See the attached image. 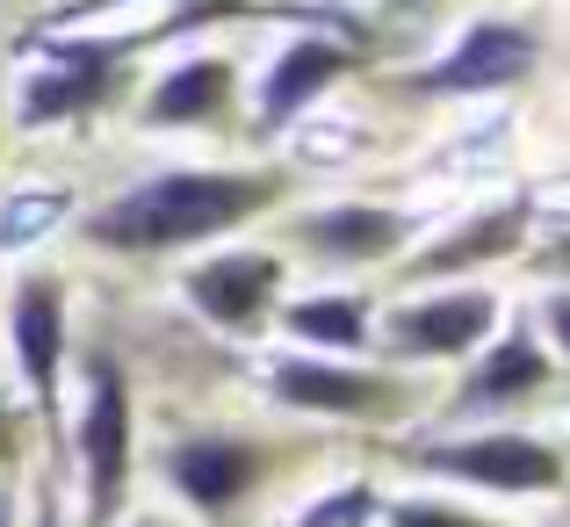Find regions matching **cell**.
I'll list each match as a JSON object with an SVG mask.
<instances>
[{
	"label": "cell",
	"mask_w": 570,
	"mask_h": 527,
	"mask_svg": "<svg viewBox=\"0 0 570 527\" xmlns=\"http://www.w3.org/2000/svg\"><path fill=\"white\" fill-rule=\"evenodd\" d=\"M282 195H289L282 167H174L87 209L80 238L101 253H124V261H159V253H188L203 238L238 232Z\"/></svg>",
	"instance_id": "obj_1"
},
{
	"label": "cell",
	"mask_w": 570,
	"mask_h": 527,
	"mask_svg": "<svg viewBox=\"0 0 570 527\" xmlns=\"http://www.w3.org/2000/svg\"><path fill=\"white\" fill-rule=\"evenodd\" d=\"M209 14H253L246 0H195L188 14L159 29H138V37H95V29H29L22 51V95H14V124L22 130H58V124H80V116L109 109V95L124 87V58L153 37H174V29H195Z\"/></svg>",
	"instance_id": "obj_2"
},
{
	"label": "cell",
	"mask_w": 570,
	"mask_h": 527,
	"mask_svg": "<svg viewBox=\"0 0 570 527\" xmlns=\"http://www.w3.org/2000/svg\"><path fill=\"white\" fill-rule=\"evenodd\" d=\"M72 462H80V527H116L138 470V404H130L124 354H87V398L72 419Z\"/></svg>",
	"instance_id": "obj_3"
},
{
	"label": "cell",
	"mask_w": 570,
	"mask_h": 527,
	"mask_svg": "<svg viewBox=\"0 0 570 527\" xmlns=\"http://www.w3.org/2000/svg\"><path fill=\"white\" fill-rule=\"evenodd\" d=\"M404 462L441 477V485L491 491V499H557L563 491V448L542 441V433H513V427L419 441V448H404Z\"/></svg>",
	"instance_id": "obj_4"
},
{
	"label": "cell",
	"mask_w": 570,
	"mask_h": 527,
	"mask_svg": "<svg viewBox=\"0 0 570 527\" xmlns=\"http://www.w3.org/2000/svg\"><path fill=\"white\" fill-rule=\"evenodd\" d=\"M534 66H542V29H534L528 14H476L441 58L404 72V95H433V101L505 95V87L534 80Z\"/></svg>",
	"instance_id": "obj_5"
},
{
	"label": "cell",
	"mask_w": 570,
	"mask_h": 527,
	"mask_svg": "<svg viewBox=\"0 0 570 527\" xmlns=\"http://www.w3.org/2000/svg\"><path fill=\"white\" fill-rule=\"evenodd\" d=\"M261 390L282 412L304 419H347V427H390L404 419V383L383 369H354L333 354H275L261 369Z\"/></svg>",
	"instance_id": "obj_6"
},
{
	"label": "cell",
	"mask_w": 570,
	"mask_h": 527,
	"mask_svg": "<svg viewBox=\"0 0 570 527\" xmlns=\"http://www.w3.org/2000/svg\"><path fill=\"white\" fill-rule=\"evenodd\" d=\"M362 72V37L347 29H296L261 72V101H253V130L261 138H282L296 116L311 109L318 95H333L340 80Z\"/></svg>",
	"instance_id": "obj_7"
},
{
	"label": "cell",
	"mask_w": 570,
	"mask_h": 527,
	"mask_svg": "<svg viewBox=\"0 0 570 527\" xmlns=\"http://www.w3.org/2000/svg\"><path fill=\"white\" fill-rule=\"evenodd\" d=\"M181 296L217 333H261L282 304V253H261V246L203 253L195 267H181Z\"/></svg>",
	"instance_id": "obj_8"
},
{
	"label": "cell",
	"mask_w": 570,
	"mask_h": 527,
	"mask_svg": "<svg viewBox=\"0 0 570 527\" xmlns=\"http://www.w3.org/2000/svg\"><path fill=\"white\" fill-rule=\"evenodd\" d=\"M267 470H275V456H267L261 441H246V433H181V441L167 448V485L181 491L203 520L238 514V506L267 485Z\"/></svg>",
	"instance_id": "obj_9"
},
{
	"label": "cell",
	"mask_w": 570,
	"mask_h": 527,
	"mask_svg": "<svg viewBox=\"0 0 570 527\" xmlns=\"http://www.w3.org/2000/svg\"><path fill=\"white\" fill-rule=\"evenodd\" d=\"M491 333H499V296L470 290V282L441 296H412L383 319V340L397 361H470Z\"/></svg>",
	"instance_id": "obj_10"
},
{
	"label": "cell",
	"mask_w": 570,
	"mask_h": 527,
	"mask_svg": "<svg viewBox=\"0 0 570 527\" xmlns=\"http://www.w3.org/2000/svg\"><path fill=\"white\" fill-rule=\"evenodd\" d=\"M8 348L22 375L29 404L43 419L58 412V383H66V282L58 275H22L8 296Z\"/></svg>",
	"instance_id": "obj_11"
},
{
	"label": "cell",
	"mask_w": 570,
	"mask_h": 527,
	"mask_svg": "<svg viewBox=\"0 0 570 527\" xmlns=\"http://www.w3.org/2000/svg\"><path fill=\"white\" fill-rule=\"evenodd\" d=\"M476 369L462 375V390L448 398V419H470V412H505V404H528L557 383V354L534 325H513V333H491L484 348L470 354Z\"/></svg>",
	"instance_id": "obj_12"
},
{
	"label": "cell",
	"mask_w": 570,
	"mask_h": 527,
	"mask_svg": "<svg viewBox=\"0 0 570 527\" xmlns=\"http://www.w3.org/2000/svg\"><path fill=\"white\" fill-rule=\"evenodd\" d=\"M296 246L311 261H340V267H376L412 238V217L390 203H325L311 217H296Z\"/></svg>",
	"instance_id": "obj_13"
},
{
	"label": "cell",
	"mask_w": 570,
	"mask_h": 527,
	"mask_svg": "<svg viewBox=\"0 0 570 527\" xmlns=\"http://www.w3.org/2000/svg\"><path fill=\"white\" fill-rule=\"evenodd\" d=\"M528 224H534L528 195H513V203H491V209H476L470 224H455L448 238L419 246L412 261H404V275H412V282H455V275H470V267L513 261L520 238H528Z\"/></svg>",
	"instance_id": "obj_14"
},
{
	"label": "cell",
	"mask_w": 570,
	"mask_h": 527,
	"mask_svg": "<svg viewBox=\"0 0 570 527\" xmlns=\"http://www.w3.org/2000/svg\"><path fill=\"white\" fill-rule=\"evenodd\" d=\"M232 95H238L232 58L195 51V58L167 66L153 87H145V101H138V130H203V124H217V116L232 109Z\"/></svg>",
	"instance_id": "obj_15"
},
{
	"label": "cell",
	"mask_w": 570,
	"mask_h": 527,
	"mask_svg": "<svg viewBox=\"0 0 570 527\" xmlns=\"http://www.w3.org/2000/svg\"><path fill=\"white\" fill-rule=\"evenodd\" d=\"M282 333L311 354H368L376 340V319H368V296H347V290H325V296H296L282 304Z\"/></svg>",
	"instance_id": "obj_16"
},
{
	"label": "cell",
	"mask_w": 570,
	"mask_h": 527,
	"mask_svg": "<svg viewBox=\"0 0 570 527\" xmlns=\"http://www.w3.org/2000/svg\"><path fill=\"white\" fill-rule=\"evenodd\" d=\"M72 217V188H14L0 203V253H29Z\"/></svg>",
	"instance_id": "obj_17"
},
{
	"label": "cell",
	"mask_w": 570,
	"mask_h": 527,
	"mask_svg": "<svg viewBox=\"0 0 570 527\" xmlns=\"http://www.w3.org/2000/svg\"><path fill=\"white\" fill-rule=\"evenodd\" d=\"M376 506H383V491L368 485V477H347V485L318 491L289 527H376Z\"/></svg>",
	"instance_id": "obj_18"
},
{
	"label": "cell",
	"mask_w": 570,
	"mask_h": 527,
	"mask_svg": "<svg viewBox=\"0 0 570 527\" xmlns=\"http://www.w3.org/2000/svg\"><path fill=\"white\" fill-rule=\"evenodd\" d=\"M376 527H499L476 506H455V499H433V491H412V499H383L376 506Z\"/></svg>",
	"instance_id": "obj_19"
},
{
	"label": "cell",
	"mask_w": 570,
	"mask_h": 527,
	"mask_svg": "<svg viewBox=\"0 0 570 527\" xmlns=\"http://www.w3.org/2000/svg\"><path fill=\"white\" fill-rule=\"evenodd\" d=\"M116 8H138V0H66V8H51L37 29H87V22H101V14H116Z\"/></svg>",
	"instance_id": "obj_20"
},
{
	"label": "cell",
	"mask_w": 570,
	"mask_h": 527,
	"mask_svg": "<svg viewBox=\"0 0 570 527\" xmlns=\"http://www.w3.org/2000/svg\"><path fill=\"white\" fill-rule=\"evenodd\" d=\"M22 456V419H14V398H0V470Z\"/></svg>",
	"instance_id": "obj_21"
},
{
	"label": "cell",
	"mask_w": 570,
	"mask_h": 527,
	"mask_svg": "<svg viewBox=\"0 0 570 527\" xmlns=\"http://www.w3.org/2000/svg\"><path fill=\"white\" fill-rule=\"evenodd\" d=\"M29 527H72V520L58 514V499H51V491H43V499H37V514H29Z\"/></svg>",
	"instance_id": "obj_22"
},
{
	"label": "cell",
	"mask_w": 570,
	"mask_h": 527,
	"mask_svg": "<svg viewBox=\"0 0 570 527\" xmlns=\"http://www.w3.org/2000/svg\"><path fill=\"white\" fill-rule=\"evenodd\" d=\"M0 527H14V506L8 499H0Z\"/></svg>",
	"instance_id": "obj_23"
},
{
	"label": "cell",
	"mask_w": 570,
	"mask_h": 527,
	"mask_svg": "<svg viewBox=\"0 0 570 527\" xmlns=\"http://www.w3.org/2000/svg\"><path fill=\"white\" fill-rule=\"evenodd\" d=\"M130 527H167V520H130Z\"/></svg>",
	"instance_id": "obj_24"
},
{
	"label": "cell",
	"mask_w": 570,
	"mask_h": 527,
	"mask_svg": "<svg viewBox=\"0 0 570 527\" xmlns=\"http://www.w3.org/2000/svg\"><path fill=\"white\" fill-rule=\"evenodd\" d=\"M397 8H419V0H397Z\"/></svg>",
	"instance_id": "obj_25"
}]
</instances>
